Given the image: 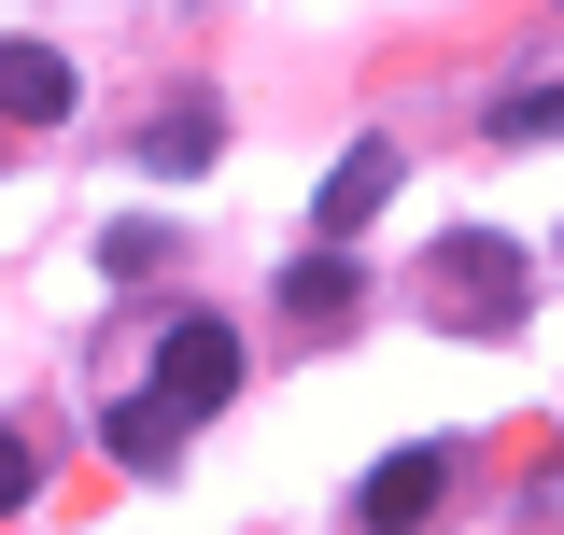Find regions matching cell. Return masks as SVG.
<instances>
[{
  "mask_svg": "<svg viewBox=\"0 0 564 535\" xmlns=\"http://www.w3.org/2000/svg\"><path fill=\"white\" fill-rule=\"evenodd\" d=\"M57 113H70V57L0 43V128H57Z\"/></svg>",
  "mask_w": 564,
  "mask_h": 535,
  "instance_id": "3957f363",
  "label": "cell"
},
{
  "mask_svg": "<svg viewBox=\"0 0 564 535\" xmlns=\"http://www.w3.org/2000/svg\"><path fill=\"white\" fill-rule=\"evenodd\" d=\"M212 141H226V113L170 99V113H141V170H212Z\"/></svg>",
  "mask_w": 564,
  "mask_h": 535,
  "instance_id": "52a82bcc",
  "label": "cell"
},
{
  "mask_svg": "<svg viewBox=\"0 0 564 535\" xmlns=\"http://www.w3.org/2000/svg\"><path fill=\"white\" fill-rule=\"evenodd\" d=\"M423 310H437V325H522V254H508V240H437Z\"/></svg>",
  "mask_w": 564,
  "mask_h": 535,
  "instance_id": "6da1fadb",
  "label": "cell"
},
{
  "mask_svg": "<svg viewBox=\"0 0 564 535\" xmlns=\"http://www.w3.org/2000/svg\"><path fill=\"white\" fill-rule=\"evenodd\" d=\"M155 395H170V408H226V395H240V325H212V310L170 325V338H155Z\"/></svg>",
  "mask_w": 564,
  "mask_h": 535,
  "instance_id": "7a4b0ae2",
  "label": "cell"
},
{
  "mask_svg": "<svg viewBox=\"0 0 564 535\" xmlns=\"http://www.w3.org/2000/svg\"><path fill=\"white\" fill-rule=\"evenodd\" d=\"M184 423H198V408H170V395L113 408V466H128V479H170V466H184Z\"/></svg>",
  "mask_w": 564,
  "mask_h": 535,
  "instance_id": "5b68a950",
  "label": "cell"
},
{
  "mask_svg": "<svg viewBox=\"0 0 564 535\" xmlns=\"http://www.w3.org/2000/svg\"><path fill=\"white\" fill-rule=\"evenodd\" d=\"M494 141H564V85H522V99L494 113Z\"/></svg>",
  "mask_w": 564,
  "mask_h": 535,
  "instance_id": "9c48e42d",
  "label": "cell"
},
{
  "mask_svg": "<svg viewBox=\"0 0 564 535\" xmlns=\"http://www.w3.org/2000/svg\"><path fill=\"white\" fill-rule=\"evenodd\" d=\"M29 507V437H0V522Z\"/></svg>",
  "mask_w": 564,
  "mask_h": 535,
  "instance_id": "8fae6325",
  "label": "cell"
},
{
  "mask_svg": "<svg viewBox=\"0 0 564 535\" xmlns=\"http://www.w3.org/2000/svg\"><path fill=\"white\" fill-rule=\"evenodd\" d=\"M99 268H113V282H155V268H170V240H155V226H113V240H99Z\"/></svg>",
  "mask_w": 564,
  "mask_h": 535,
  "instance_id": "30bf717a",
  "label": "cell"
},
{
  "mask_svg": "<svg viewBox=\"0 0 564 535\" xmlns=\"http://www.w3.org/2000/svg\"><path fill=\"white\" fill-rule=\"evenodd\" d=\"M381 198H395V141H352L339 170H325V240H352Z\"/></svg>",
  "mask_w": 564,
  "mask_h": 535,
  "instance_id": "277c9868",
  "label": "cell"
},
{
  "mask_svg": "<svg viewBox=\"0 0 564 535\" xmlns=\"http://www.w3.org/2000/svg\"><path fill=\"white\" fill-rule=\"evenodd\" d=\"M352 296H367V282H352V254H339V240L282 268V310H296V325H352Z\"/></svg>",
  "mask_w": 564,
  "mask_h": 535,
  "instance_id": "8992f818",
  "label": "cell"
},
{
  "mask_svg": "<svg viewBox=\"0 0 564 535\" xmlns=\"http://www.w3.org/2000/svg\"><path fill=\"white\" fill-rule=\"evenodd\" d=\"M437 451H395V466H367V493H352V522H423V507H437Z\"/></svg>",
  "mask_w": 564,
  "mask_h": 535,
  "instance_id": "ba28073f",
  "label": "cell"
}]
</instances>
